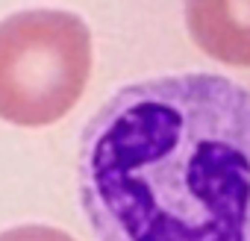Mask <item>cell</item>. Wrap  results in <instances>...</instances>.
Wrapping results in <instances>:
<instances>
[{"label": "cell", "instance_id": "cell-4", "mask_svg": "<svg viewBox=\"0 0 250 241\" xmlns=\"http://www.w3.org/2000/svg\"><path fill=\"white\" fill-rule=\"evenodd\" d=\"M0 241H74V238L68 232H62V229H53V226L24 223V226L0 232Z\"/></svg>", "mask_w": 250, "mask_h": 241}, {"label": "cell", "instance_id": "cell-3", "mask_svg": "<svg viewBox=\"0 0 250 241\" xmlns=\"http://www.w3.org/2000/svg\"><path fill=\"white\" fill-rule=\"evenodd\" d=\"M188 21H191V33L212 56L238 62V65L247 62V24L221 27L215 3H191Z\"/></svg>", "mask_w": 250, "mask_h": 241}, {"label": "cell", "instance_id": "cell-1", "mask_svg": "<svg viewBox=\"0 0 250 241\" xmlns=\"http://www.w3.org/2000/svg\"><path fill=\"white\" fill-rule=\"evenodd\" d=\"M247 88L180 74L115 91L80 147L97 241H247Z\"/></svg>", "mask_w": 250, "mask_h": 241}, {"label": "cell", "instance_id": "cell-2", "mask_svg": "<svg viewBox=\"0 0 250 241\" xmlns=\"http://www.w3.org/2000/svg\"><path fill=\"white\" fill-rule=\"evenodd\" d=\"M91 74V33L62 9H27L0 21V118L44 127L74 109Z\"/></svg>", "mask_w": 250, "mask_h": 241}]
</instances>
